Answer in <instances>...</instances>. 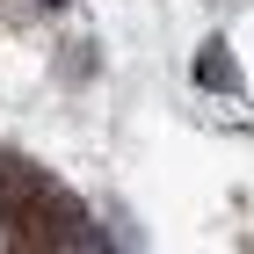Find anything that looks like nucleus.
<instances>
[{"label":"nucleus","mask_w":254,"mask_h":254,"mask_svg":"<svg viewBox=\"0 0 254 254\" xmlns=\"http://www.w3.org/2000/svg\"><path fill=\"white\" fill-rule=\"evenodd\" d=\"M196 80H203V87H225V95H233V87H240L233 59H225V44H203V59H196Z\"/></svg>","instance_id":"1"},{"label":"nucleus","mask_w":254,"mask_h":254,"mask_svg":"<svg viewBox=\"0 0 254 254\" xmlns=\"http://www.w3.org/2000/svg\"><path fill=\"white\" fill-rule=\"evenodd\" d=\"M44 7H59V0H44Z\"/></svg>","instance_id":"2"}]
</instances>
